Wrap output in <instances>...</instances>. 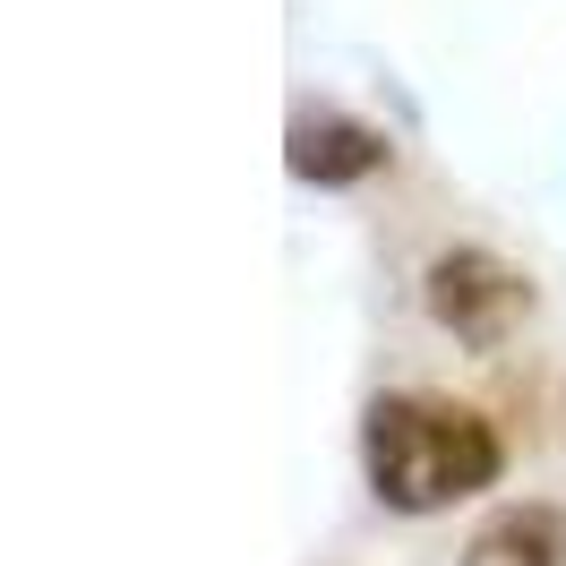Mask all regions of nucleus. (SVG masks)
Here are the masks:
<instances>
[{
  "label": "nucleus",
  "mask_w": 566,
  "mask_h": 566,
  "mask_svg": "<svg viewBox=\"0 0 566 566\" xmlns=\"http://www.w3.org/2000/svg\"><path fill=\"white\" fill-rule=\"evenodd\" d=\"M497 463H506L497 429L447 395H378L360 421V472L395 515H438L455 497H481Z\"/></svg>",
  "instance_id": "f257e3e1"
},
{
  "label": "nucleus",
  "mask_w": 566,
  "mask_h": 566,
  "mask_svg": "<svg viewBox=\"0 0 566 566\" xmlns=\"http://www.w3.org/2000/svg\"><path fill=\"white\" fill-rule=\"evenodd\" d=\"M421 292H429V318L447 326L455 344H472V353L506 344L515 318L532 310V275L506 266L497 249H438L429 275H421Z\"/></svg>",
  "instance_id": "f03ea898"
},
{
  "label": "nucleus",
  "mask_w": 566,
  "mask_h": 566,
  "mask_svg": "<svg viewBox=\"0 0 566 566\" xmlns=\"http://www.w3.org/2000/svg\"><path fill=\"white\" fill-rule=\"evenodd\" d=\"M387 129H369L353 112H301L292 120V138H283V164L292 180H318V189H353V180L387 172Z\"/></svg>",
  "instance_id": "7ed1b4c3"
},
{
  "label": "nucleus",
  "mask_w": 566,
  "mask_h": 566,
  "mask_svg": "<svg viewBox=\"0 0 566 566\" xmlns=\"http://www.w3.org/2000/svg\"><path fill=\"white\" fill-rule=\"evenodd\" d=\"M463 566H566V515L558 506H506L472 532Z\"/></svg>",
  "instance_id": "20e7f679"
}]
</instances>
